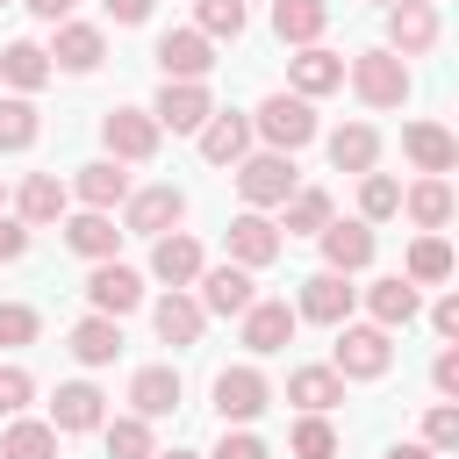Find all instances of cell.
<instances>
[{
  "label": "cell",
  "mask_w": 459,
  "mask_h": 459,
  "mask_svg": "<svg viewBox=\"0 0 459 459\" xmlns=\"http://www.w3.org/2000/svg\"><path fill=\"white\" fill-rule=\"evenodd\" d=\"M208 459H273V452H265V445H258L251 430H222V445H215Z\"/></svg>",
  "instance_id": "obj_46"
},
{
  "label": "cell",
  "mask_w": 459,
  "mask_h": 459,
  "mask_svg": "<svg viewBox=\"0 0 459 459\" xmlns=\"http://www.w3.org/2000/svg\"><path fill=\"white\" fill-rule=\"evenodd\" d=\"M265 402H273V387H265L258 366H222V373H215V409H222V423H251Z\"/></svg>",
  "instance_id": "obj_7"
},
{
  "label": "cell",
  "mask_w": 459,
  "mask_h": 459,
  "mask_svg": "<svg viewBox=\"0 0 459 459\" xmlns=\"http://www.w3.org/2000/svg\"><path fill=\"white\" fill-rule=\"evenodd\" d=\"M287 452H294V459H337V430H330V416H301V423L287 430Z\"/></svg>",
  "instance_id": "obj_40"
},
{
  "label": "cell",
  "mask_w": 459,
  "mask_h": 459,
  "mask_svg": "<svg viewBox=\"0 0 459 459\" xmlns=\"http://www.w3.org/2000/svg\"><path fill=\"white\" fill-rule=\"evenodd\" d=\"M402 215V186L387 172H359V222H387Z\"/></svg>",
  "instance_id": "obj_38"
},
{
  "label": "cell",
  "mask_w": 459,
  "mask_h": 459,
  "mask_svg": "<svg viewBox=\"0 0 459 459\" xmlns=\"http://www.w3.org/2000/svg\"><path fill=\"white\" fill-rule=\"evenodd\" d=\"M351 301H359V294L344 287V273H308V280H301V308H294V316H308V323H344V316H351Z\"/></svg>",
  "instance_id": "obj_21"
},
{
  "label": "cell",
  "mask_w": 459,
  "mask_h": 459,
  "mask_svg": "<svg viewBox=\"0 0 459 459\" xmlns=\"http://www.w3.org/2000/svg\"><path fill=\"white\" fill-rule=\"evenodd\" d=\"M208 65H215V43L201 29H165L158 36V72L165 79H208Z\"/></svg>",
  "instance_id": "obj_10"
},
{
  "label": "cell",
  "mask_w": 459,
  "mask_h": 459,
  "mask_svg": "<svg viewBox=\"0 0 459 459\" xmlns=\"http://www.w3.org/2000/svg\"><path fill=\"white\" fill-rule=\"evenodd\" d=\"M129 402H136V416H143V423L172 416V409H179V373H172V366H143V373L129 380Z\"/></svg>",
  "instance_id": "obj_27"
},
{
  "label": "cell",
  "mask_w": 459,
  "mask_h": 459,
  "mask_svg": "<svg viewBox=\"0 0 459 459\" xmlns=\"http://www.w3.org/2000/svg\"><path fill=\"white\" fill-rule=\"evenodd\" d=\"M287 79H294V93H301V100L337 93V86H344V57H337V50H323V43H308L301 57H287Z\"/></svg>",
  "instance_id": "obj_18"
},
{
  "label": "cell",
  "mask_w": 459,
  "mask_h": 459,
  "mask_svg": "<svg viewBox=\"0 0 459 459\" xmlns=\"http://www.w3.org/2000/svg\"><path fill=\"white\" fill-rule=\"evenodd\" d=\"M373 265V222H330L323 230V273H366Z\"/></svg>",
  "instance_id": "obj_15"
},
{
  "label": "cell",
  "mask_w": 459,
  "mask_h": 459,
  "mask_svg": "<svg viewBox=\"0 0 459 459\" xmlns=\"http://www.w3.org/2000/svg\"><path fill=\"white\" fill-rule=\"evenodd\" d=\"M179 215H186V194H179V186H143V194H129V230H136V237H165Z\"/></svg>",
  "instance_id": "obj_19"
},
{
  "label": "cell",
  "mask_w": 459,
  "mask_h": 459,
  "mask_svg": "<svg viewBox=\"0 0 459 459\" xmlns=\"http://www.w3.org/2000/svg\"><path fill=\"white\" fill-rule=\"evenodd\" d=\"M36 100L29 93H14V100H0V151H29L36 143Z\"/></svg>",
  "instance_id": "obj_39"
},
{
  "label": "cell",
  "mask_w": 459,
  "mask_h": 459,
  "mask_svg": "<svg viewBox=\"0 0 459 459\" xmlns=\"http://www.w3.org/2000/svg\"><path fill=\"white\" fill-rule=\"evenodd\" d=\"M201 265H208V258H201V244H194V237H179V230H165V237L151 244V273H158L165 287H194V280H201Z\"/></svg>",
  "instance_id": "obj_20"
},
{
  "label": "cell",
  "mask_w": 459,
  "mask_h": 459,
  "mask_svg": "<svg viewBox=\"0 0 459 459\" xmlns=\"http://www.w3.org/2000/svg\"><path fill=\"white\" fill-rule=\"evenodd\" d=\"M387 459H437V452H430V445H394Z\"/></svg>",
  "instance_id": "obj_52"
},
{
  "label": "cell",
  "mask_w": 459,
  "mask_h": 459,
  "mask_svg": "<svg viewBox=\"0 0 459 459\" xmlns=\"http://www.w3.org/2000/svg\"><path fill=\"white\" fill-rule=\"evenodd\" d=\"M194 14H201V22H194V29H201V36H208V43H215V36H230V43H237V36H244V0H201V7H194Z\"/></svg>",
  "instance_id": "obj_42"
},
{
  "label": "cell",
  "mask_w": 459,
  "mask_h": 459,
  "mask_svg": "<svg viewBox=\"0 0 459 459\" xmlns=\"http://www.w3.org/2000/svg\"><path fill=\"white\" fill-rule=\"evenodd\" d=\"M86 301H93V316H115V323H122V316L143 301V280H136L129 265L100 258V265H93V280H86Z\"/></svg>",
  "instance_id": "obj_12"
},
{
  "label": "cell",
  "mask_w": 459,
  "mask_h": 459,
  "mask_svg": "<svg viewBox=\"0 0 459 459\" xmlns=\"http://www.w3.org/2000/svg\"><path fill=\"white\" fill-rule=\"evenodd\" d=\"M402 208H409V222H416L423 237H437V230L452 222V186H445V179H416V186L402 194Z\"/></svg>",
  "instance_id": "obj_33"
},
{
  "label": "cell",
  "mask_w": 459,
  "mask_h": 459,
  "mask_svg": "<svg viewBox=\"0 0 459 459\" xmlns=\"http://www.w3.org/2000/svg\"><path fill=\"white\" fill-rule=\"evenodd\" d=\"M402 280H409V287H437V280H452V244H445V237H416Z\"/></svg>",
  "instance_id": "obj_35"
},
{
  "label": "cell",
  "mask_w": 459,
  "mask_h": 459,
  "mask_svg": "<svg viewBox=\"0 0 459 459\" xmlns=\"http://www.w3.org/2000/svg\"><path fill=\"white\" fill-rule=\"evenodd\" d=\"M430 387H437V394H445V402H452V394H459V351H452V344H445V351H437V366H430Z\"/></svg>",
  "instance_id": "obj_47"
},
{
  "label": "cell",
  "mask_w": 459,
  "mask_h": 459,
  "mask_svg": "<svg viewBox=\"0 0 459 459\" xmlns=\"http://www.w3.org/2000/svg\"><path fill=\"white\" fill-rule=\"evenodd\" d=\"M437 43V7L430 0H394L387 7V50L394 57H423Z\"/></svg>",
  "instance_id": "obj_8"
},
{
  "label": "cell",
  "mask_w": 459,
  "mask_h": 459,
  "mask_svg": "<svg viewBox=\"0 0 459 459\" xmlns=\"http://www.w3.org/2000/svg\"><path fill=\"white\" fill-rule=\"evenodd\" d=\"M251 136H265V151H301V143H316V108L301 100V93H265L258 100V115H251Z\"/></svg>",
  "instance_id": "obj_1"
},
{
  "label": "cell",
  "mask_w": 459,
  "mask_h": 459,
  "mask_svg": "<svg viewBox=\"0 0 459 459\" xmlns=\"http://www.w3.org/2000/svg\"><path fill=\"white\" fill-rule=\"evenodd\" d=\"M29 337H36V308L0 301V344H29Z\"/></svg>",
  "instance_id": "obj_45"
},
{
  "label": "cell",
  "mask_w": 459,
  "mask_h": 459,
  "mask_svg": "<svg viewBox=\"0 0 459 459\" xmlns=\"http://www.w3.org/2000/svg\"><path fill=\"white\" fill-rule=\"evenodd\" d=\"M366 308H373L380 330H409V323H416V287H409L402 273H387V280L366 287Z\"/></svg>",
  "instance_id": "obj_26"
},
{
  "label": "cell",
  "mask_w": 459,
  "mask_h": 459,
  "mask_svg": "<svg viewBox=\"0 0 459 459\" xmlns=\"http://www.w3.org/2000/svg\"><path fill=\"white\" fill-rule=\"evenodd\" d=\"M151 323H158V337H165L172 351H186V344H201V323H208V316H201V301H194L186 287H172V294L151 308Z\"/></svg>",
  "instance_id": "obj_22"
},
{
  "label": "cell",
  "mask_w": 459,
  "mask_h": 459,
  "mask_svg": "<svg viewBox=\"0 0 459 459\" xmlns=\"http://www.w3.org/2000/svg\"><path fill=\"white\" fill-rule=\"evenodd\" d=\"M351 93H359L366 108H402V100H409V65H402L394 50H359V57H351Z\"/></svg>",
  "instance_id": "obj_3"
},
{
  "label": "cell",
  "mask_w": 459,
  "mask_h": 459,
  "mask_svg": "<svg viewBox=\"0 0 459 459\" xmlns=\"http://www.w3.org/2000/svg\"><path fill=\"white\" fill-rule=\"evenodd\" d=\"M57 215H65V179L57 172H29L22 194H14V222L36 230V222H57Z\"/></svg>",
  "instance_id": "obj_25"
},
{
  "label": "cell",
  "mask_w": 459,
  "mask_h": 459,
  "mask_svg": "<svg viewBox=\"0 0 459 459\" xmlns=\"http://www.w3.org/2000/svg\"><path fill=\"white\" fill-rule=\"evenodd\" d=\"M294 323H301V316H294L287 301H251V308H244V344H251L258 359H265V351H287V344H294Z\"/></svg>",
  "instance_id": "obj_16"
},
{
  "label": "cell",
  "mask_w": 459,
  "mask_h": 459,
  "mask_svg": "<svg viewBox=\"0 0 459 459\" xmlns=\"http://www.w3.org/2000/svg\"><path fill=\"white\" fill-rule=\"evenodd\" d=\"M0 79H7V86H22V93H36V86L50 79L43 43H7V50H0Z\"/></svg>",
  "instance_id": "obj_37"
},
{
  "label": "cell",
  "mask_w": 459,
  "mask_h": 459,
  "mask_svg": "<svg viewBox=\"0 0 459 459\" xmlns=\"http://www.w3.org/2000/svg\"><path fill=\"white\" fill-rule=\"evenodd\" d=\"M237 194H244V208H280V201L294 194V158H287V151L237 158Z\"/></svg>",
  "instance_id": "obj_6"
},
{
  "label": "cell",
  "mask_w": 459,
  "mask_h": 459,
  "mask_svg": "<svg viewBox=\"0 0 459 459\" xmlns=\"http://www.w3.org/2000/svg\"><path fill=\"white\" fill-rule=\"evenodd\" d=\"M29 394H36V380H29L22 366H0V416H22Z\"/></svg>",
  "instance_id": "obj_44"
},
{
  "label": "cell",
  "mask_w": 459,
  "mask_h": 459,
  "mask_svg": "<svg viewBox=\"0 0 459 459\" xmlns=\"http://www.w3.org/2000/svg\"><path fill=\"white\" fill-rule=\"evenodd\" d=\"M65 244L79 251V258H115V244H122V230H115V215H100V208H86V215H72L65 222Z\"/></svg>",
  "instance_id": "obj_30"
},
{
  "label": "cell",
  "mask_w": 459,
  "mask_h": 459,
  "mask_svg": "<svg viewBox=\"0 0 459 459\" xmlns=\"http://www.w3.org/2000/svg\"><path fill=\"white\" fill-rule=\"evenodd\" d=\"M108 459H151V423L143 416H115L108 423Z\"/></svg>",
  "instance_id": "obj_41"
},
{
  "label": "cell",
  "mask_w": 459,
  "mask_h": 459,
  "mask_svg": "<svg viewBox=\"0 0 459 459\" xmlns=\"http://www.w3.org/2000/svg\"><path fill=\"white\" fill-rule=\"evenodd\" d=\"M0 194H7V186H0Z\"/></svg>",
  "instance_id": "obj_54"
},
{
  "label": "cell",
  "mask_w": 459,
  "mask_h": 459,
  "mask_svg": "<svg viewBox=\"0 0 459 459\" xmlns=\"http://www.w3.org/2000/svg\"><path fill=\"white\" fill-rule=\"evenodd\" d=\"M423 445H430V452H452V445H459V409H452V402H437V409L423 416Z\"/></svg>",
  "instance_id": "obj_43"
},
{
  "label": "cell",
  "mask_w": 459,
  "mask_h": 459,
  "mask_svg": "<svg viewBox=\"0 0 459 459\" xmlns=\"http://www.w3.org/2000/svg\"><path fill=\"white\" fill-rule=\"evenodd\" d=\"M387 366H394V337L380 323H337V359H330L337 380H380Z\"/></svg>",
  "instance_id": "obj_2"
},
{
  "label": "cell",
  "mask_w": 459,
  "mask_h": 459,
  "mask_svg": "<svg viewBox=\"0 0 459 459\" xmlns=\"http://www.w3.org/2000/svg\"><path fill=\"white\" fill-rule=\"evenodd\" d=\"M215 115V100H208V86L201 79H165L158 86V100H151V122L158 129H172V136H201V122Z\"/></svg>",
  "instance_id": "obj_4"
},
{
  "label": "cell",
  "mask_w": 459,
  "mask_h": 459,
  "mask_svg": "<svg viewBox=\"0 0 459 459\" xmlns=\"http://www.w3.org/2000/svg\"><path fill=\"white\" fill-rule=\"evenodd\" d=\"M273 258H280V222H265L258 208H244V215L230 222V265L258 273V265H273Z\"/></svg>",
  "instance_id": "obj_11"
},
{
  "label": "cell",
  "mask_w": 459,
  "mask_h": 459,
  "mask_svg": "<svg viewBox=\"0 0 459 459\" xmlns=\"http://www.w3.org/2000/svg\"><path fill=\"white\" fill-rule=\"evenodd\" d=\"M0 459H57V430L36 423V416H14L7 437H0Z\"/></svg>",
  "instance_id": "obj_36"
},
{
  "label": "cell",
  "mask_w": 459,
  "mask_h": 459,
  "mask_svg": "<svg viewBox=\"0 0 459 459\" xmlns=\"http://www.w3.org/2000/svg\"><path fill=\"white\" fill-rule=\"evenodd\" d=\"M100 7H108L115 22H143V14H151V0H100Z\"/></svg>",
  "instance_id": "obj_51"
},
{
  "label": "cell",
  "mask_w": 459,
  "mask_h": 459,
  "mask_svg": "<svg viewBox=\"0 0 459 459\" xmlns=\"http://www.w3.org/2000/svg\"><path fill=\"white\" fill-rule=\"evenodd\" d=\"M287 402H294L301 416H330V409L344 402V380H337L330 366H294V373H287Z\"/></svg>",
  "instance_id": "obj_23"
},
{
  "label": "cell",
  "mask_w": 459,
  "mask_h": 459,
  "mask_svg": "<svg viewBox=\"0 0 459 459\" xmlns=\"http://www.w3.org/2000/svg\"><path fill=\"white\" fill-rule=\"evenodd\" d=\"M0 7H7V0H0Z\"/></svg>",
  "instance_id": "obj_55"
},
{
  "label": "cell",
  "mask_w": 459,
  "mask_h": 459,
  "mask_svg": "<svg viewBox=\"0 0 459 459\" xmlns=\"http://www.w3.org/2000/svg\"><path fill=\"white\" fill-rule=\"evenodd\" d=\"M22 251H29V230H22L14 215H0V265H14Z\"/></svg>",
  "instance_id": "obj_48"
},
{
  "label": "cell",
  "mask_w": 459,
  "mask_h": 459,
  "mask_svg": "<svg viewBox=\"0 0 459 459\" xmlns=\"http://www.w3.org/2000/svg\"><path fill=\"white\" fill-rule=\"evenodd\" d=\"M108 423V394L93 380H65L50 394V430H100Z\"/></svg>",
  "instance_id": "obj_13"
},
{
  "label": "cell",
  "mask_w": 459,
  "mask_h": 459,
  "mask_svg": "<svg viewBox=\"0 0 459 459\" xmlns=\"http://www.w3.org/2000/svg\"><path fill=\"white\" fill-rule=\"evenodd\" d=\"M100 136H108V158L115 165H143V158H158V122H151V108H108L100 115Z\"/></svg>",
  "instance_id": "obj_5"
},
{
  "label": "cell",
  "mask_w": 459,
  "mask_h": 459,
  "mask_svg": "<svg viewBox=\"0 0 459 459\" xmlns=\"http://www.w3.org/2000/svg\"><path fill=\"white\" fill-rule=\"evenodd\" d=\"M402 151H409V165H416L423 179H445V172L459 165V143H452V129H437V122H409V129H402Z\"/></svg>",
  "instance_id": "obj_14"
},
{
  "label": "cell",
  "mask_w": 459,
  "mask_h": 459,
  "mask_svg": "<svg viewBox=\"0 0 459 459\" xmlns=\"http://www.w3.org/2000/svg\"><path fill=\"white\" fill-rule=\"evenodd\" d=\"M280 208H287V222H280L287 237H323V230L337 222V215H330V194H323V186H294V194H287Z\"/></svg>",
  "instance_id": "obj_34"
},
{
  "label": "cell",
  "mask_w": 459,
  "mask_h": 459,
  "mask_svg": "<svg viewBox=\"0 0 459 459\" xmlns=\"http://www.w3.org/2000/svg\"><path fill=\"white\" fill-rule=\"evenodd\" d=\"M373 158H380V129H373V122L330 129V165H337V172H373Z\"/></svg>",
  "instance_id": "obj_28"
},
{
  "label": "cell",
  "mask_w": 459,
  "mask_h": 459,
  "mask_svg": "<svg viewBox=\"0 0 459 459\" xmlns=\"http://www.w3.org/2000/svg\"><path fill=\"white\" fill-rule=\"evenodd\" d=\"M115 351H122V323H115V316L72 323V359H79V366H115Z\"/></svg>",
  "instance_id": "obj_31"
},
{
  "label": "cell",
  "mask_w": 459,
  "mask_h": 459,
  "mask_svg": "<svg viewBox=\"0 0 459 459\" xmlns=\"http://www.w3.org/2000/svg\"><path fill=\"white\" fill-rule=\"evenodd\" d=\"M323 22H330L323 0H273V36H280V43H301V50H308V43L323 36Z\"/></svg>",
  "instance_id": "obj_32"
},
{
  "label": "cell",
  "mask_w": 459,
  "mask_h": 459,
  "mask_svg": "<svg viewBox=\"0 0 459 459\" xmlns=\"http://www.w3.org/2000/svg\"><path fill=\"white\" fill-rule=\"evenodd\" d=\"M43 57H50V72H57V65H65V72H93V65L108 57V43H100L93 22H57V43H50Z\"/></svg>",
  "instance_id": "obj_17"
},
{
  "label": "cell",
  "mask_w": 459,
  "mask_h": 459,
  "mask_svg": "<svg viewBox=\"0 0 459 459\" xmlns=\"http://www.w3.org/2000/svg\"><path fill=\"white\" fill-rule=\"evenodd\" d=\"M151 459H201V452H151Z\"/></svg>",
  "instance_id": "obj_53"
},
{
  "label": "cell",
  "mask_w": 459,
  "mask_h": 459,
  "mask_svg": "<svg viewBox=\"0 0 459 459\" xmlns=\"http://www.w3.org/2000/svg\"><path fill=\"white\" fill-rule=\"evenodd\" d=\"M22 7H29L36 22H72V7H79V0H22Z\"/></svg>",
  "instance_id": "obj_50"
},
{
  "label": "cell",
  "mask_w": 459,
  "mask_h": 459,
  "mask_svg": "<svg viewBox=\"0 0 459 459\" xmlns=\"http://www.w3.org/2000/svg\"><path fill=\"white\" fill-rule=\"evenodd\" d=\"M430 330H437V337H459V294H445V301L430 308Z\"/></svg>",
  "instance_id": "obj_49"
},
{
  "label": "cell",
  "mask_w": 459,
  "mask_h": 459,
  "mask_svg": "<svg viewBox=\"0 0 459 459\" xmlns=\"http://www.w3.org/2000/svg\"><path fill=\"white\" fill-rule=\"evenodd\" d=\"M201 158H208V165L251 158V115H208V122H201Z\"/></svg>",
  "instance_id": "obj_24"
},
{
  "label": "cell",
  "mask_w": 459,
  "mask_h": 459,
  "mask_svg": "<svg viewBox=\"0 0 459 459\" xmlns=\"http://www.w3.org/2000/svg\"><path fill=\"white\" fill-rule=\"evenodd\" d=\"M194 287H201V316H244L258 301V287H251L244 265H201Z\"/></svg>",
  "instance_id": "obj_9"
},
{
  "label": "cell",
  "mask_w": 459,
  "mask_h": 459,
  "mask_svg": "<svg viewBox=\"0 0 459 459\" xmlns=\"http://www.w3.org/2000/svg\"><path fill=\"white\" fill-rule=\"evenodd\" d=\"M72 194H79L86 208H100V215H108V208H115V201L129 194V172H122L115 158H93V165H79V179H72Z\"/></svg>",
  "instance_id": "obj_29"
}]
</instances>
